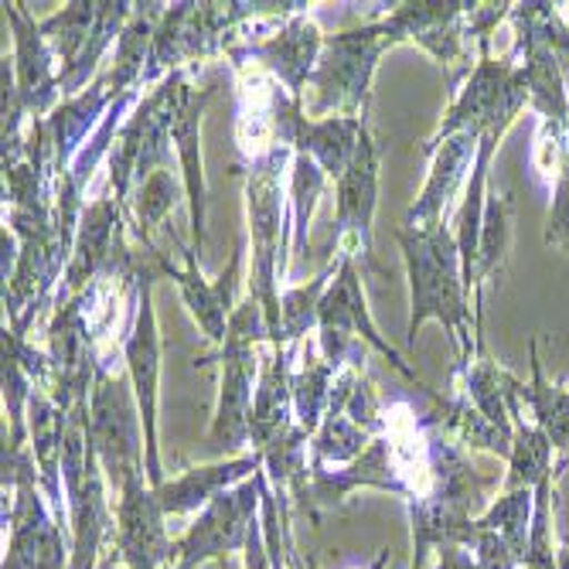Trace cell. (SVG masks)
Here are the masks:
<instances>
[{"label":"cell","instance_id":"6da1fadb","mask_svg":"<svg viewBox=\"0 0 569 569\" xmlns=\"http://www.w3.org/2000/svg\"><path fill=\"white\" fill-rule=\"evenodd\" d=\"M409 267V297L412 315L406 328V345L417 348V335L427 321H440L453 351L457 372L471 366V348L478 335H471V303H468V280H463V263L453 232L437 222L427 229H396Z\"/></svg>","mask_w":569,"mask_h":569},{"label":"cell","instance_id":"7a4b0ae2","mask_svg":"<svg viewBox=\"0 0 569 569\" xmlns=\"http://www.w3.org/2000/svg\"><path fill=\"white\" fill-rule=\"evenodd\" d=\"M399 41H409V34L396 11L386 21L331 34L315 76H310V86L318 89L315 117H358L369 99V82L379 59Z\"/></svg>","mask_w":569,"mask_h":569},{"label":"cell","instance_id":"3957f363","mask_svg":"<svg viewBox=\"0 0 569 569\" xmlns=\"http://www.w3.org/2000/svg\"><path fill=\"white\" fill-rule=\"evenodd\" d=\"M256 341H270L267 310L246 297L229 318V335L222 345V392L219 409L209 433V450L222 460L242 457L239 450L249 443V423H252V379H256Z\"/></svg>","mask_w":569,"mask_h":569},{"label":"cell","instance_id":"277c9868","mask_svg":"<svg viewBox=\"0 0 569 569\" xmlns=\"http://www.w3.org/2000/svg\"><path fill=\"white\" fill-rule=\"evenodd\" d=\"M293 161V147H277L267 158L249 164V236H252V273H249V297L263 303L267 310V328L273 348H283L280 335V293L277 280L283 277L280 263V246H283V201H280V171Z\"/></svg>","mask_w":569,"mask_h":569},{"label":"cell","instance_id":"5b68a950","mask_svg":"<svg viewBox=\"0 0 569 569\" xmlns=\"http://www.w3.org/2000/svg\"><path fill=\"white\" fill-rule=\"evenodd\" d=\"M318 348L325 355V361L341 372V366L358 369V361L366 358V345L376 348L382 358H389V366L396 372H402L412 386L420 392H427L430 386L412 372L406 361L399 358V351L376 331L372 318H369V307H366V293H361V283H358V270H355V256L341 252V263H338V273H335V283L328 287L325 300H321V318H318Z\"/></svg>","mask_w":569,"mask_h":569},{"label":"cell","instance_id":"8992f818","mask_svg":"<svg viewBox=\"0 0 569 569\" xmlns=\"http://www.w3.org/2000/svg\"><path fill=\"white\" fill-rule=\"evenodd\" d=\"M89 440L102 463L113 491H123L130 478L147 475L143 468V423L137 396L127 389L123 376H113L107 366L96 372L89 399Z\"/></svg>","mask_w":569,"mask_h":569},{"label":"cell","instance_id":"52a82bcc","mask_svg":"<svg viewBox=\"0 0 569 569\" xmlns=\"http://www.w3.org/2000/svg\"><path fill=\"white\" fill-rule=\"evenodd\" d=\"M123 358L130 386L137 396L140 423H143V468L147 481L158 491L168 478L161 468L158 453V386H161V335H158V318H153V273L143 267L140 287H137V310H133V328L123 341Z\"/></svg>","mask_w":569,"mask_h":569},{"label":"cell","instance_id":"ba28073f","mask_svg":"<svg viewBox=\"0 0 569 569\" xmlns=\"http://www.w3.org/2000/svg\"><path fill=\"white\" fill-rule=\"evenodd\" d=\"M263 478H267V471L222 491L212 505H204L198 511L191 529L181 539H174V549H178L174 569H198L201 562L229 559L232 552L246 549L252 526L260 522Z\"/></svg>","mask_w":569,"mask_h":569},{"label":"cell","instance_id":"9c48e42d","mask_svg":"<svg viewBox=\"0 0 569 569\" xmlns=\"http://www.w3.org/2000/svg\"><path fill=\"white\" fill-rule=\"evenodd\" d=\"M379 204V143L366 130L355 161L335 181V249L348 256H366V263L382 273L372 256V219Z\"/></svg>","mask_w":569,"mask_h":569},{"label":"cell","instance_id":"30bf717a","mask_svg":"<svg viewBox=\"0 0 569 569\" xmlns=\"http://www.w3.org/2000/svg\"><path fill=\"white\" fill-rule=\"evenodd\" d=\"M38 488L41 481L21 485L11 491V505H4V522L11 526L4 569H72V549H66L62 519L51 511Z\"/></svg>","mask_w":569,"mask_h":569},{"label":"cell","instance_id":"8fae6325","mask_svg":"<svg viewBox=\"0 0 569 569\" xmlns=\"http://www.w3.org/2000/svg\"><path fill=\"white\" fill-rule=\"evenodd\" d=\"M325 41L328 38L321 34V28L300 11V14H290L267 38H252L246 44H229V56L236 62L252 59L256 66H260L263 72H270L287 89L290 99L300 102L303 86L310 82V76H315V69H318Z\"/></svg>","mask_w":569,"mask_h":569},{"label":"cell","instance_id":"7c38bea8","mask_svg":"<svg viewBox=\"0 0 569 569\" xmlns=\"http://www.w3.org/2000/svg\"><path fill=\"white\" fill-rule=\"evenodd\" d=\"M4 14L14 31V92L28 117L41 120L44 113L56 110L62 96L59 72H56V56L41 34V24H34L24 14V4H4Z\"/></svg>","mask_w":569,"mask_h":569},{"label":"cell","instance_id":"4fadbf2b","mask_svg":"<svg viewBox=\"0 0 569 569\" xmlns=\"http://www.w3.org/2000/svg\"><path fill=\"white\" fill-rule=\"evenodd\" d=\"M242 256H246V242L239 239L236 249H232V260H229V267L222 270L219 280H204V277H201L198 256H194L191 249L184 252V270L171 267L168 260H161V256H158V270H161L164 277H171V280L181 287L184 303L191 307L194 321L201 325L204 335H209L212 345H226L229 318H232V310L239 307V303H236V283H239Z\"/></svg>","mask_w":569,"mask_h":569},{"label":"cell","instance_id":"5bb4252c","mask_svg":"<svg viewBox=\"0 0 569 569\" xmlns=\"http://www.w3.org/2000/svg\"><path fill=\"white\" fill-rule=\"evenodd\" d=\"M216 86H201L191 89L184 82L181 99H178V113L171 127V140L178 147L181 158V181H184V198L191 209V252L198 256L204 249V209H209V194H204V168H201V113L204 102L212 99Z\"/></svg>","mask_w":569,"mask_h":569},{"label":"cell","instance_id":"9a60e30c","mask_svg":"<svg viewBox=\"0 0 569 569\" xmlns=\"http://www.w3.org/2000/svg\"><path fill=\"white\" fill-rule=\"evenodd\" d=\"M263 463H267L263 450H252V453H242L232 460H216V463H204V468H191L181 478L164 481L158 488V501H161L168 519H174V515L201 511L204 505H212L222 491L260 475Z\"/></svg>","mask_w":569,"mask_h":569},{"label":"cell","instance_id":"2e32d148","mask_svg":"<svg viewBox=\"0 0 569 569\" xmlns=\"http://www.w3.org/2000/svg\"><path fill=\"white\" fill-rule=\"evenodd\" d=\"M120 209L123 204L117 198H96L92 204H86L79 232H76V249L66 270V287L69 297H79L89 290L92 280H99V273L107 270V263L113 260V249L123 236V222H120Z\"/></svg>","mask_w":569,"mask_h":569},{"label":"cell","instance_id":"e0dca14e","mask_svg":"<svg viewBox=\"0 0 569 569\" xmlns=\"http://www.w3.org/2000/svg\"><path fill=\"white\" fill-rule=\"evenodd\" d=\"M478 143H481V133H453L450 140L437 143V161H433V171L427 178V188L423 194L417 198V204L406 212V222L402 229H427V226H437L443 222V209L450 204V198L457 194L463 174L468 168L478 161Z\"/></svg>","mask_w":569,"mask_h":569},{"label":"cell","instance_id":"ac0fdd59","mask_svg":"<svg viewBox=\"0 0 569 569\" xmlns=\"http://www.w3.org/2000/svg\"><path fill=\"white\" fill-rule=\"evenodd\" d=\"M366 120L361 117H303L297 113L290 127V147L297 153H307L328 181H338L348 164L355 161L361 133H366Z\"/></svg>","mask_w":569,"mask_h":569},{"label":"cell","instance_id":"d6986e66","mask_svg":"<svg viewBox=\"0 0 569 569\" xmlns=\"http://www.w3.org/2000/svg\"><path fill=\"white\" fill-rule=\"evenodd\" d=\"M290 345L273 348L270 366L260 379L252 399V423H249V443L256 450H267L273 440H280L297 420H293V386H290Z\"/></svg>","mask_w":569,"mask_h":569},{"label":"cell","instance_id":"ffe728a7","mask_svg":"<svg viewBox=\"0 0 569 569\" xmlns=\"http://www.w3.org/2000/svg\"><path fill=\"white\" fill-rule=\"evenodd\" d=\"M529 361H532V382L519 386V402L526 406L529 420L546 430L552 440V450L559 453V463L552 478H559L569 463V389L552 386L542 372V358H539V341H529Z\"/></svg>","mask_w":569,"mask_h":569},{"label":"cell","instance_id":"44dd1931","mask_svg":"<svg viewBox=\"0 0 569 569\" xmlns=\"http://www.w3.org/2000/svg\"><path fill=\"white\" fill-rule=\"evenodd\" d=\"M338 369L325 355L318 358L315 345H300V366L290 376L293 386V420L303 433L315 437L325 423V406H331V389H335Z\"/></svg>","mask_w":569,"mask_h":569},{"label":"cell","instance_id":"7402d4cb","mask_svg":"<svg viewBox=\"0 0 569 569\" xmlns=\"http://www.w3.org/2000/svg\"><path fill=\"white\" fill-rule=\"evenodd\" d=\"M552 440L546 437V430L539 423H532L529 417H515V440H511V453H508V478H505V491H522V488H536L546 478H552Z\"/></svg>","mask_w":569,"mask_h":569},{"label":"cell","instance_id":"603a6c76","mask_svg":"<svg viewBox=\"0 0 569 569\" xmlns=\"http://www.w3.org/2000/svg\"><path fill=\"white\" fill-rule=\"evenodd\" d=\"M328 184V174L307 158V153H297L293 150V161H290V226L283 229V246L290 242V236L297 239L293 242V252L297 256H307V226H310V216H315V204L321 198Z\"/></svg>","mask_w":569,"mask_h":569},{"label":"cell","instance_id":"cb8c5ba5","mask_svg":"<svg viewBox=\"0 0 569 569\" xmlns=\"http://www.w3.org/2000/svg\"><path fill=\"white\" fill-rule=\"evenodd\" d=\"M96 11H99V4H69L59 14L41 21V34L51 48V56H56V62L62 66V72H69L79 62L82 48L92 34V24H96Z\"/></svg>","mask_w":569,"mask_h":569},{"label":"cell","instance_id":"d4e9b609","mask_svg":"<svg viewBox=\"0 0 569 569\" xmlns=\"http://www.w3.org/2000/svg\"><path fill=\"white\" fill-rule=\"evenodd\" d=\"M338 263H341V256H338L335 263H328L310 283H303L297 290H287L280 297V335H283V345L300 341L310 328L318 325L321 300L328 293V280H335V273H338Z\"/></svg>","mask_w":569,"mask_h":569},{"label":"cell","instance_id":"484cf974","mask_svg":"<svg viewBox=\"0 0 569 569\" xmlns=\"http://www.w3.org/2000/svg\"><path fill=\"white\" fill-rule=\"evenodd\" d=\"M532 508H536V488H522V491H505L491 508H485V515H478V522L485 529L498 532L522 556V566H526V549H529Z\"/></svg>","mask_w":569,"mask_h":569},{"label":"cell","instance_id":"4316f807","mask_svg":"<svg viewBox=\"0 0 569 569\" xmlns=\"http://www.w3.org/2000/svg\"><path fill=\"white\" fill-rule=\"evenodd\" d=\"M181 191H184V181L171 168H161V171H153L150 178L140 181V188H137V219L133 222H137V236L143 239L147 252H158L150 242V232L168 219V212L178 204Z\"/></svg>","mask_w":569,"mask_h":569},{"label":"cell","instance_id":"83f0119b","mask_svg":"<svg viewBox=\"0 0 569 569\" xmlns=\"http://www.w3.org/2000/svg\"><path fill=\"white\" fill-rule=\"evenodd\" d=\"M546 246L569 252V153L562 158V168L552 181V204L546 216Z\"/></svg>","mask_w":569,"mask_h":569},{"label":"cell","instance_id":"f1b7e54d","mask_svg":"<svg viewBox=\"0 0 569 569\" xmlns=\"http://www.w3.org/2000/svg\"><path fill=\"white\" fill-rule=\"evenodd\" d=\"M437 569H481V566L468 552V546H440L437 549Z\"/></svg>","mask_w":569,"mask_h":569},{"label":"cell","instance_id":"f546056e","mask_svg":"<svg viewBox=\"0 0 569 569\" xmlns=\"http://www.w3.org/2000/svg\"><path fill=\"white\" fill-rule=\"evenodd\" d=\"M556 566H559V569H569V546H562V549L556 552Z\"/></svg>","mask_w":569,"mask_h":569},{"label":"cell","instance_id":"4dcf8cb0","mask_svg":"<svg viewBox=\"0 0 569 569\" xmlns=\"http://www.w3.org/2000/svg\"><path fill=\"white\" fill-rule=\"evenodd\" d=\"M566 140H569V120H566Z\"/></svg>","mask_w":569,"mask_h":569},{"label":"cell","instance_id":"1f68e13d","mask_svg":"<svg viewBox=\"0 0 569 569\" xmlns=\"http://www.w3.org/2000/svg\"><path fill=\"white\" fill-rule=\"evenodd\" d=\"M427 569H437V566H427Z\"/></svg>","mask_w":569,"mask_h":569}]
</instances>
